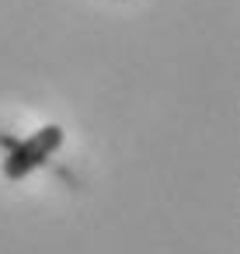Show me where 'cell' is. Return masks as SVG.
Masks as SVG:
<instances>
[{
    "mask_svg": "<svg viewBox=\"0 0 240 254\" xmlns=\"http://www.w3.org/2000/svg\"><path fill=\"white\" fill-rule=\"evenodd\" d=\"M63 126H42L39 132H32L28 139H21V143H14L11 146V153L4 157V178H11V181H21V178H28L35 167H42V164H49L53 160V153L63 146Z\"/></svg>",
    "mask_w": 240,
    "mask_h": 254,
    "instance_id": "cell-1",
    "label": "cell"
}]
</instances>
